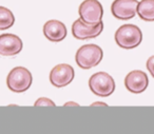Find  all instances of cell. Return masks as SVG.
<instances>
[{
	"instance_id": "1",
	"label": "cell",
	"mask_w": 154,
	"mask_h": 134,
	"mask_svg": "<svg viewBox=\"0 0 154 134\" xmlns=\"http://www.w3.org/2000/svg\"><path fill=\"white\" fill-rule=\"evenodd\" d=\"M103 52L97 45H85L77 50L75 60L78 67L84 70H89L91 68L98 66L103 60Z\"/></svg>"
},
{
	"instance_id": "2",
	"label": "cell",
	"mask_w": 154,
	"mask_h": 134,
	"mask_svg": "<svg viewBox=\"0 0 154 134\" xmlns=\"http://www.w3.org/2000/svg\"><path fill=\"white\" fill-rule=\"evenodd\" d=\"M143 40V33L134 24H124L115 33V41L122 49H134Z\"/></svg>"
},
{
	"instance_id": "3",
	"label": "cell",
	"mask_w": 154,
	"mask_h": 134,
	"mask_svg": "<svg viewBox=\"0 0 154 134\" xmlns=\"http://www.w3.org/2000/svg\"><path fill=\"white\" fill-rule=\"evenodd\" d=\"M32 81V74L28 69L23 67H16L8 75L7 85L11 91L15 93H22L31 87Z\"/></svg>"
},
{
	"instance_id": "4",
	"label": "cell",
	"mask_w": 154,
	"mask_h": 134,
	"mask_svg": "<svg viewBox=\"0 0 154 134\" xmlns=\"http://www.w3.org/2000/svg\"><path fill=\"white\" fill-rule=\"evenodd\" d=\"M91 91L97 96L108 97L115 90V81L113 77L106 72H98L92 75L89 80Z\"/></svg>"
},
{
	"instance_id": "5",
	"label": "cell",
	"mask_w": 154,
	"mask_h": 134,
	"mask_svg": "<svg viewBox=\"0 0 154 134\" xmlns=\"http://www.w3.org/2000/svg\"><path fill=\"white\" fill-rule=\"evenodd\" d=\"M80 19L88 24H97L101 22L103 9L98 0H85L79 5Z\"/></svg>"
},
{
	"instance_id": "6",
	"label": "cell",
	"mask_w": 154,
	"mask_h": 134,
	"mask_svg": "<svg viewBox=\"0 0 154 134\" xmlns=\"http://www.w3.org/2000/svg\"><path fill=\"white\" fill-rule=\"evenodd\" d=\"M103 30V21L97 24H88L82 19H77L72 26V34L76 39L85 40V39L95 38L99 36Z\"/></svg>"
},
{
	"instance_id": "7",
	"label": "cell",
	"mask_w": 154,
	"mask_h": 134,
	"mask_svg": "<svg viewBox=\"0 0 154 134\" xmlns=\"http://www.w3.org/2000/svg\"><path fill=\"white\" fill-rule=\"evenodd\" d=\"M74 76V69L70 64H60L52 69L51 73H50V81L54 87L63 88L72 83Z\"/></svg>"
},
{
	"instance_id": "8",
	"label": "cell",
	"mask_w": 154,
	"mask_h": 134,
	"mask_svg": "<svg viewBox=\"0 0 154 134\" xmlns=\"http://www.w3.org/2000/svg\"><path fill=\"white\" fill-rule=\"evenodd\" d=\"M137 0H114L111 5L112 15L119 20L132 19L136 15Z\"/></svg>"
},
{
	"instance_id": "9",
	"label": "cell",
	"mask_w": 154,
	"mask_h": 134,
	"mask_svg": "<svg viewBox=\"0 0 154 134\" xmlns=\"http://www.w3.org/2000/svg\"><path fill=\"white\" fill-rule=\"evenodd\" d=\"M149 85V79L143 71L134 70L131 71L125 78V86L131 93H143Z\"/></svg>"
},
{
	"instance_id": "10",
	"label": "cell",
	"mask_w": 154,
	"mask_h": 134,
	"mask_svg": "<svg viewBox=\"0 0 154 134\" xmlns=\"http://www.w3.org/2000/svg\"><path fill=\"white\" fill-rule=\"evenodd\" d=\"M22 50V41L14 34L0 35V55L15 56Z\"/></svg>"
},
{
	"instance_id": "11",
	"label": "cell",
	"mask_w": 154,
	"mask_h": 134,
	"mask_svg": "<svg viewBox=\"0 0 154 134\" xmlns=\"http://www.w3.org/2000/svg\"><path fill=\"white\" fill-rule=\"evenodd\" d=\"M66 28L59 20H49L43 26V35L53 42L63 40L66 37Z\"/></svg>"
},
{
	"instance_id": "12",
	"label": "cell",
	"mask_w": 154,
	"mask_h": 134,
	"mask_svg": "<svg viewBox=\"0 0 154 134\" xmlns=\"http://www.w3.org/2000/svg\"><path fill=\"white\" fill-rule=\"evenodd\" d=\"M136 13L145 21H154V0H141L137 5Z\"/></svg>"
},
{
	"instance_id": "13",
	"label": "cell",
	"mask_w": 154,
	"mask_h": 134,
	"mask_svg": "<svg viewBox=\"0 0 154 134\" xmlns=\"http://www.w3.org/2000/svg\"><path fill=\"white\" fill-rule=\"evenodd\" d=\"M15 22V17L12 11L5 7H0V31L12 28Z\"/></svg>"
},
{
	"instance_id": "14",
	"label": "cell",
	"mask_w": 154,
	"mask_h": 134,
	"mask_svg": "<svg viewBox=\"0 0 154 134\" xmlns=\"http://www.w3.org/2000/svg\"><path fill=\"white\" fill-rule=\"evenodd\" d=\"M34 107H55L53 100L47 97H40L35 101Z\"/></svg>"
},
{
	"instance_id": "15",
	"label": "cell",
	"mask_w": 154,
	"mask_h": 134,
	"mask_svg": "<svg viewBox=\"0 0 154 134\" xmlns=\"http://www.w3.org/2000/svg\"><path fill=\"white\" fill-rule=\"evenodd\" d=\"M147 69H148V71L150 72V74H151L152 76H153V78H154V55L151 56V57L148 59Z\"/></svg>"
},
{
	"instance_id": "16",
	"label": "cell",
	"mask_w": 154,
	"mask_h": 134,
	"mask_svg": "<svg viewBox=\"0 0 154 134\" xmlns=\"http://www.w3.org/2000/svg\"><path fill=\"white\" fill-rule=\"evenodd\" d=\"M91 106H92V107H95V106H105V107H107V104H105V102L97 101V102H95V104H92Z\"/></svg>"
},
{
	"instance_id": "17",
	"label": "cell",
	"mask_w": 154,
	"mask_h": 134,
	"mask_svg": "<svg viewBox=\"0 0 154 134\" xmlns=\"http://www.w3.org/2000/svg\"><path fill=\"white\" fill-rule=\"evenodd\" d=\"M68 106H74V107H79V104H76V102H66V104H64V107H68Z\"/></svg>"
}]
</instances>
